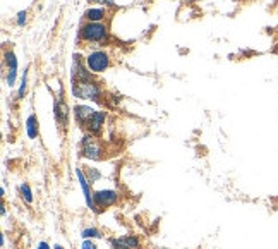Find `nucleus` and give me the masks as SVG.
<instances>
[{"instance_id":"22","label":"nucleus","mask_w":278,"mask_h":249,"mask_svg":"<svg viewBox=\"0 0 278 249\" xmlns=\"http://www.w3.org/2000/svg\"><path fill=\"white\" fill-rule=\"evenodd\" d=\"M36 249H50V244L45 242V240H42V242L38 244V247H36Z\"/></svg>"},{"instance_id":"4","label":"nucleus","mask_w":278,"mask_h":249,"mask_svg":"<svg viewBox=\"0 0 278 249\" xmlns=\"http://www.w3.org/2000/svg\"><path fill=\"white\" fill-rule=\"evenodd\" d=\"M88 69H90L93 74H102L110 67V55L105 50H93L91 54L86 55L84 59Z\"/></svg>"},{"instance_id":"10","label":"nucleus","mask_w":278,"mask_h":249,"mask_svg":"<svg viewBox=\"0 0 278 249\" xmlns=\"http://www.w3.org/2000/svg\"><path fill=\"white\" fill-rule=\"evenodd\" d=\"M54 115L60 127L67 126V122H69V107H67V103L64 102V100L57 98L54 102Z\"/></svg>"},{"instance_id":"15","label":"nucleus","mask_w":278,"mask_h":249,"mask_svg":"<svg viewBox=\"0 0 278 249\" xmlns=\"http://www.w3.org/2000/svg\"><path fill=\"white\" fill-rule=\"evenodd\" d=\"M19 196H21V199L24 203H28V204L33 203V191H31L30 184L24 182V184L19 186Z\"/></svg>"},{"instance_id":"17","label":"nucleus","mask_w":278,"mask_h":249,"mask_svg":"<svg viewBox=\"0 0 278 249\" xmlns=\"http://www.w3.org/2000/svg\"><path fill=\"white\" fill-rule=\"evenodd\" d=\"M84 174H86V177H88V180H90V184H93V182H96V180L102 179V172H100L98 168H95V167H88L86 170H84Z\"/></svg>"},{"instance_id":"21","label":"nucleus","mask_w":278,"mask_h":249,"mask_svg":"<svg viewBox=\"0 0 278 249\" xmlns=\"http://www.w3.org/2000/svg\"><path fill=\"white\" fill-rule=\"evenodd\" d=\"M81 249H98V247H96V244L93 242V239H84L81 244Z\"/></svg>"},{"instance_id":"14","label":"nucleus","mask_w":278,"mask_h":249,"mask_svg":"<svg viewBox=\"0 0 278 249\" xmlns=\"http://www.w3.org/2000/svg\"><path fill=\"white\" fill-rule=\"evenodd\" d=\"M4 62H6L9 71H18V57H16V54L12 50L4 52Z\"/></svg>"},{"instance_id":"5","label":"nucleus","mask_w":278,"mask_h":249,"mask_svg":"<svg viewBox=\"0 0 278 249\" xmlns=\"http://www.w3.org/2000/svg\"><path fill=\"white\" fill-rule=\"evenodd\" d=\"M93 201H95L96 211L105 210V208H110L117 204L119 201V192L114 189H100L93 192Z\"/></svg>"},{"instance_id":"12","label":"nucleus","mask_w":278,"mask_h":249,"mask_svg":"<svg viewBox=\"0 0 278 249\" xmlns=\"http://www.w3.org/2000/svg\"><path fill=\"white\" fill-rule=\"evenodd\" d=\"M105 18H107V9L103 7H90L84 12V19L88 23H103Z\"/></svg>"},{"instance_id":"11","label":"nucleus","mask_w":278,"mask_h":249,"mask_svg":"<svg viewBox=\"0 0 278 249\" xmlns=\"http://www.w3.org/2000/svg\"><path fill=\"white\" fill-rule=\"evenodd\" d=\"M95 108L90 107V105H76L74 107V117H76V122L79 124V126L84 129V126H86V122L93 117V114H95Z\"/></svg>"},{"instance_id":"20","label":"nucleus","mask_w":278,"mask_h":249,"mask_svg":"<svg viewBox=\"0 0 278 249\" xmlns=\"http://www.w3.org/2000/svg\"><path fill=\"white\" fill-rule=\"evenodd\" d=\"M16 78H18V71H9V74H7V79H6L7 84H9V88L16 84Z\"/></svg>"},{"instance_id":"6","label":"nucleus","mask_w":278,"mask_h":249,"mask_svg":"<svg viewBox=\"0 0 278 249\" xmlns=\"http://www.w3.org/2000/svg\"><path fill=\"white\" fill-rule=\"evenodd\" d=\"M83 55H74V66H72V83H81V81H91L93 72L88 69L86 62H83Z\"/></svg>"},{"instance_id":"24","label":"nucleus","mask_w":278,"mask_h":249,"mask_svg":"<svg viewBox=\"0 0 278 249\" xmlns=\"http://www.w3.org/2000/svg\"><path fill=\"white\" fill-rule=\"evenodd\" d=\"M0 213H2V216L7 215V210H6V204H2V208H0Z\"/></svg>"},{"instance_id":"3","label":"nucleus","mask_w":278,"mask_h":249,"mask_svg":"<svg viewBox=\"0 0 278 249\" xmlns=\"http://www.w3.org/2000/svg\"><path fill=\"white\" fill-rule=\"evenodd\" d=\"M79 148H81V156L83 158H88L91 162H98V160L103 158L105 155V148L102 141L96 138L95 134H84L81 143H79Z\"/></svg>"},{"instance_id":"7","label":"nucleus","mask_w":278,"mask_h":249,"mask_svg":"<svg viewBox=\"0 0 278 249\" xmlns=\"http://www.w3.org/2000/svg\"><path fill=\"white\" fill-rule=\"evenodd\" d=\"M112 249H141V240L138 235H122L110 239Z\"/></svg>"},{"instance_id":"23","label":"nucleus","mask_w":278,"mask_h":249,"mask_svg":"<svg viewBox=\"0 0 278 249\" xmlns=\"http://www.w3.org/2000/svg\"><path fill=\"white\" fill-rule=\"evenodd\" d=\"M91 4H98V6H105L107 4V0H90Z\"/></svg>"},{"instance_id":"9","label":"nucleus","mask_w":278,"mask_h":249,"mask_svg":"<svg viewBox=\"0 0 278 249\" xmlns=\"http://www.w3.org/2000/svg\"><path fill=\"white\" fill-rule=\"evenodd\" d=\"M76 175H78V180H79V186H81V189L84 192V199H86V204L90 210H95L96 211V206H95V201H93V192L90 189V180H88L86 174H84L83 168H76Z\"/></svg>"},{"instance_id":"18","label":"nucleus","mask_w":278,"mask_h":249,"mask_svg":"<svg viewBox=\"0 0 278 249\" xmlns=\"http://www.w3.org/2000/svg\"><path fill=\"white\" fill-rule=\"evenodd\" d=\"M26 86H28V71H24L23 79H21V86H19V91H18V100H23V96L26 95Z\"/></svg>"},{"instance_id":"16","label":"nucleus","mask_w":278,"mask_h":249,"mask_svg":"<svg viewBox=\"0 0 278 249\" xmlns=\"http://www.w3.org/2000/svg\"><path fill=\"white\" fill-rule=\"evenodd\" d=\"M81 237L83 239H102L103 234H102V230H100V228L88 227V228H84V230L81 232Z\"/></svg>"},{"instance_id":"19","label":"nucleus","mask_w":278,"mask_h":249,"mask_svg":"<svg viewBox=\"0 0 278 249\" xmlns=\"http://www.w3.org/2000/svg\"><path fill=\"white\" fill-rule=\"evenodd\" d=\"M26 16H28V12H26V11L18 12V19H16V24H18L19 28H23L24 24H26Z\"/></svg>"},{"instance_id":"2","label":"nucleus","mask_w":278,"mask_h":249,"mask_svg":"<svg viewBox=\"0 0 278 249\" xmlns=\"http://www.w3.org/2000/svg\"><path fill=\"white\" fill-rule=\"evenodd\" d=\"M72 95L84 102L102 103L103 102V90L96 81H81L72 83Z\"/></svg>"},{"instance_id":"25","label":"nucleus","mask_w":278,"mask_h":249,"mask_svg":"<svg viewBox=\"0 0 278 249\" xmlns=\"http://www.w3.org/2000/svg\"><path fill=\"white\" fill-rule=\"evenodd\" d=\"M54 249H66V247H62V246H60V244H55Z\"/></svg>"},{"instance_id":"13","label":"nucleus","mask_w":278,"mask_h":249,"mask_svg":"<svg viewBox=\"0 0 278 249\" xmlns=\"http://www.w3.org/2000/svg\"><path fill=\"white\" fill-rule=\"evenodd\" d=\"M26 134L30 139H36L40 134V126H38V119H36L35 114H31L30 117L26 119Z\"/></svg>"},{"instance_id":"8","label":"nucleus","mask_w":278,"mask_h":249,"mask_svg":"<svg viewBox=\"0 0 278 249\" xmlns=\"http://www.w3.org/2000/svg\"><path fill=\"white\" fill-rule=\"evenodd\" d=\"M105 119H107V112H103V110H96L95 114H93V117L86 122V126H84V129H86V132H90V134L98 136L100 132H102V129H103Z\"/></svg>"},{"instance_id":"1","label":"nucleus","mask_w":278,"mask_h":249,"mask_svg":"<svg viewBox=\"0 0 278 249\" xmlns=\"http://www.w3.org/2000/svg\"><path fill=\"white\" fill-rule=\"evenodd\" d=\"M79 40L91 45H102L108 40V26L105 23H84L79 28Z\"/></svg>"}]
</instances>
